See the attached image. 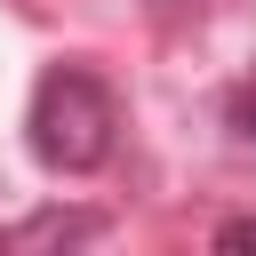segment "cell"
<instances>
[{"mask_svg":"<svg viewBox=\"0 0 256 256\" xmlns=\"http://www.w3.org/2000/svg\"><path fill=\"white\" fill-rule=\"evenodd\" d=\"M224 120H232V128H240V136L256 144V80H240V88H232V104H224Z\"/></svg>","mask_w":256,"mask_h":256,"instance_id":"3","label":"cell"},{"mask_svg":"<svg viewBox=\"0 0 256 256\" xmlns=\"http://www.w3.org/2000/svg\"><path fill=\"white\" fill-rule=\"evenodd\" d=\"M88 232H96V216H40V224L8 232V248H40V240H88Z\"/></svg>","mask_w":256,"mask_h":256,"instance_id":"2","label":"cell"},{"mask_svg":"<svg viewBox=\"0 0 256 256\" xmlns=\"http://www.w3.org/2000/svg\"><path fill=\"white\" fill-rule=\"evenodd\" d=\"M24 128H32L40 168H56V176H88V168L112 160V128H120V112H112V96H104L96 72L56 64V72L32 88V120H24Z\"/></svg>","mask_w":256,"mask_h":256,"instance_id":"1","label":"cell"},{"mask_svg":"<svg viewBox=\"0 0 256 256\" xmlns=\"http://www.w3.org/2000/svg\"><path fill=\"white\" fill-rule=\"evenodd\" d=\"M216 248H224V256H248V248H256V216H232V224H216Z\"/></svg>","mask_w":256,"mask_h":256,"instance_id":"4","label":"cell"},{"mask_svg":"<svg viewBox=\"0 0 256 256\" xmlns=\"http://www.w3.org/2000/svg\"><path fill=\"white\" fill-rule=\"evenodd\" d=\"M184 8H192V0H152V16H184Z\"/></svg>","mask_w":256,"mask_h":256,"instance_id":"5","label":"cell"}]
</instances>
